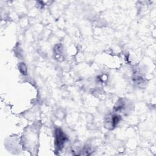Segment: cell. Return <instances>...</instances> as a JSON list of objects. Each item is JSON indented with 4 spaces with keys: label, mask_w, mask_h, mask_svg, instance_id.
<instances>
[{
    "label": "cell",
    "mask_w": 156,
    "mask_h": 156,
    "mask_svg": "<svg viewBox=\"0 0 156 156\" xmlns=\"http://www.w3.org/2000/svg\"><path fill=\"white\" fill-rule=\"evenodd\" d=\"M67 137L60 129H56L55 131V145L57 150L60 151L64 148Z\"/></svg>",
    "instance_id": "obj_1"
},
{
    "label": "cell",
    "mask_w": 156,
    "mask_h": 156,
    "mask_svg": "<svg viewBox=\"0 0 156 156\" xmlns=\"http://www.w3.org/2000/svg\"><path fill=\"white\" fill-rule=\"evenodd\" d=\"M111 118H108L107 119V127H111V129L113 127H116V126L119 123V122L121 120V117L118 115H113L112 116L110 117Z\"/></svg>",
    "instance_id": "obj_2"
},
{
    "label": "cell",
    "mask_w": 156,
    "mask_h": 156,
    "mask_svg": "<svg viewBox=\"0 0 156 156\" xmlns=\"http://www.w3.org/2000/svg\"><path fill=\"white\" fill-rule=\"evenodd\" d=\"M54 54L56 55V57L59 60L60 57H62V53H63V47L62 45L58 44L55 46L54 48Z\"/></svg>",
    "instance_id": "obj_3"
},
{
    "label": "cell",
    "mask_w": 156,
    "mask_h": 156,
    "mask_svg": "<svg viewBox=\"0 0 156 156\" xmlns=\"http://www.w3.org/2000/svg\"><path fill=\"white\" fill-rule=\"evenodd\" d=\"M125 107V104H124V102L123 101L122 99L119 100V101H118V103L115 105V107H114V109L116 112H119L121 111Z\"/></svg>",
    "instance_id": "obj_4"
},
{
    "label": "cell",
    "mask_w": 156,
    "mask_h": 156,
    "mask_svg": "<svg viewBox=\"0 0 156 156\" xmlns=\"http://www.w3.org/2000/svg\"><path fill=\"white\" fill-rule=\"evenodd\" d=\"M19 70L24 75L27 74V68L24 63H21L19 65Z\"/></svg>",
    "instance_id": "obj_5"
}]
</instances>
